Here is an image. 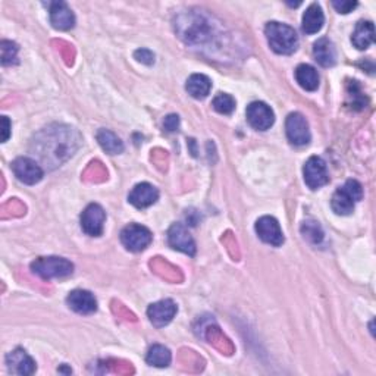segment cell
I'll use <instances>...</instances> for the list:
<instances>
[{
    "mask_svg": "<svg viewBox=\"0 0 376 376\" xmlns=\"http://www.w3.org/2000/svg\"><path fill=\"white\" fill-rule=\"evenodd\" d=\"M152 240L153 235L149 229L138 224H129L123 229V233H120V241H123L125 249L134 253L147 249Z\"/></svg>",
    "mask_w": 376,
    "mask_h": 376,
    "instance_id": "cell-6",
    "label": "cell"
},
{
    "mask_svg": "<svg viewBox=\"0 0 376 376\" xmlns=\"http://www.w3.org/2000/svg\"><path fill=\"white\" fill-rule=\"evenodd\" d=\"M105 221H106V213L103 208L99 204L93 203L87 206V209L81 215V228L86 234L91 237H99L103 234Z\"/></svg>",
    "mask_w": 376,
    "mask_h": 376,
    "instance_id": "cell-11",
    "label": "cell"
},
{
    "mask_svg": "<svg viewBox=\"0 0 376 376\" xmlns=\"http://www.w3.org/2000/svg\"><path fill=\"white\" fill-rule=\"evenodd\" d=\"M145 360H147L150 366L166 368V366H169V363H171L172 356H171V351H169V348H166L165 346H161V344H156L149 350Z\"/></svg>",
    "mask_w": 376,
    "mask_h": 376,
    "instance_id": "cell-25",
    "label": "cell"
},
{
    "mask_svg": "<svg viewBox=\"0 0 376 376\" xmlns=\"http://www.w3.org/2000/svg\"><path fill=\"white\" fill-rule=\"evenodd\" d=\"M375 40V27L370 21H360L353 33V37H351V42H353L355 47H357L359 51H365L368 48Z\"/></svg>",
    "mask_w": 376,
    "mask_h": 376,
    "instance_id": "cell-21",
    "label": "cell"
},
{
    "mask_svg": "<svg viewBox=\"0 0 376 376\" xmlns=\"http://www.w3.org/2000/svg\"><path fill=\"white\" fill-rule=\"evenodd\" d=\"M325 24L323 10L318 3H312L303 15L301 28L306 34H316L322 30Z\"/></svg>",
    "mask_w": 376,
    "mask_h": 376,
    "instance_id": "cell-20",
    "label": "cell"
},
{
    "mask_svg": "<svg viewBox=\"0 0 376 376\" xmlns=\"http://www.w3.org/2000/svg\"><path fill=\"white\" fill-rule=\"evenodd\" d=\"M303 175H305L306 186L312 190H318L328 184L330 181L326 163L318 156H312L306 162L305 168H303Z\"/></svg>",
    "mask_w": 376,
    "mask_h": 376,
    "instance_id": "cell-8",
    "label": "cell"
},
{
    "mask_svg": "<svg viewBox=\"0 0 376 376\" xmlns=\"http://www.w3.org/2000/svg\"><path fill=\"white\" fill-rule=\"evenodd\" d=\"M48 12H51V22L56 30L68 31L75 26V15L74 12L65 2H53L48 5Z\"/></svg>",
    "mask_w": 376,
    "mask_h": 376,
    "instance_id": "cell-15",
    "label": "cell"
},
{
    "mask_svg": "<svg viewBox=\"0 0 376 376\" xmlns=\"http://www.w3.org/2000/svg\"><path fill=\"white\" fill-rule=\"evenodd\" d=\"M287 137L291 144L294 145H306L310 143V128L307 119L298 112L289 114L285 120Z\"/></svg>",
    "mask_w": 376,
    "mask_h": 376,
    "instance_id": "cell-7",
    "label": "cell"
},
{
    "mask_svg": "<svg viewBox=\"0 0 376 376\" xmlns=\"http://www.w3.org/2000/svg\"><path fill=\"white\" fill-rule=\"evenodd\" d=\"M313 56L321 66L323 68L334 66L337 62V51L334 43L326 37L319 39L313 46Z\"/></svg>",
    "mask_w": 376,
    "mask_h": 376,
    "instance_id": "cell-19",
    "label": "cell"
},
{
    "mask_svg": "<svg viewBox=\"0 0 376 376\" xmlns=\"http://www.w3.org/2000/svg\"><path fill=\"white\" fill-rule=\"evenodd\" d=\"M247 120L249 124L259 131H266L269 129L274 123H275V114L271 109V106H268L263 102H253L247 106Z\"/></svg>",
    "mask_w": 376,
    "mask_h": 376,
    "instance_id": "cell-10",
    "label": "cell"
},
{
    "mask_svg": "<svg viewBox=\"0 0 376 376\" xmlns=\"http://www.w3.org/2000/svg\"><path fill=\"white\" fill-rule=\"evenodd\" d=\"M97 141H99L100 147L109 154H119L124 152V143L115 134V132L109 129H100L97 132Z\"/></svg>",
    "mask_w": 376,
    "mask_h": 376,
    "instance_id": "cell-24",
    "label": "cell"
},
{
    "mask_svg": "<svg viewBox=\"0 0 376 376\" xmlns=\"http://www.w3.org/2000/svg\"><path fill=\"white\" fill-rule=\"evenodd\" d=\"M213 109L216 112H220L222 115H231L235 109V100L233 96L220 93L215 99H213Z\"/></svg>",
    "mask_w": 376,
    "mask_h": 376,
    "instance_id": "cell-26",
    "label": "cell"
},
{
    "mask_svg": "<svg viewBox=\"0 0 376 376\" xmlns=\"http://www.w3.org/2000/svg\"><path fill=\"white\" fill-rule=\"evenodd\" d=\"M186 89L188 91V94L194 99H204V97H208L212 89V81L209 77H206L203 74H193L186 84Z\"/></svg>",
    "mask_w": 376,
    "mask_h": 376,
    "instance_id": "cell-22",
    "label": "cell"
},
{
    "mask_svg": "<svg viewBox=\"0 0 376 376\" xmlns=\"http://www.w3.org/2000/svg\"><path fill=\"white\" fill-rule=\"evenodd\" d=\"M332 6L339 14H348V12L357 8V2H348V0H341V2H339V0H335V2H332Z\"/></svg>",
    "mask_w": 376,
    "mask_h": 376,
    "instance_id": "cell-29",
    "label": "cell"
},
{
    "mask_svg": "<svg viewBox=\"0 0 376 376\" xmlns=\"http://www.w3.org/2000/svg\"><path fill=\"white\" fill-rule=\"evenodd\" d=\"M256 233L259 238L266 242V244H271L274 247H280L284 242V234L275 217L272 216H262L260 220L256 222Z\"/></svg>",
    "mask_w": 376,
    "mask_h": 376,
    "instance_id": "cell-12",
    "label": "cell"
},
{
    "mask_svg": "<svg viewBox=\"0 0 376 376\" xmlns=\"http://www.w3.org/2000/svg\"><path fill=\"white\" fill-rule=\"evenodd\" d=\"M175 30L186 43L200 46L212 40L215 26L211 17L202 14V10H190L177 18Z\"/></svg>",
    "mask_w": 376,
    "mask_h": 376,
    "instance_id": "cell-2",
    "label": "cell"
},
{
    "mask_svg": "<svg viewBox=\"0 0 376 376\" xmlns=\"http://www.w3.org/2000/svg\"><path fill=\"white\" fill-rule=\"evenodd\" d=\"M159 199V191L156 187H153L149 183H141L137 184L134 188L131 190L128 200L132 206H136L137 209H145L149 206L154 204Z\"/></svg>",
    "mask_w": 376,
    "mask_h": 376,
    "instance_id": "cell-17",
    "label": "cell"
},
{
    "mask_svg": "<svg viewBox=\"0 0 376 376\" xmlns=\"http://www.w3.org/2000/svg\"><path fill=\"white\" fill-rule=\"evenodd\" d=\"M296 80L301 89L306 91H314L319 87V74L312 65L303 64L296 69Z\"/></svg>",
    "mask_w": 376,
    "mask_h": 376,
    "instance_id": "cell-23",
    "label": "cell"
},
{
    "mask_svg": "<svg viewBox=\"0 0 376 376\" xmlns=\"http://www.w3.org/2000/svg\"><path fill=\"white\" fill-rule=\"evenodd\" d=\"M168 242L172 249L183 251L188 256L196 254V242H194L188 229L183 224H174L168 231Z\"/></svg>",
    "mask_w": 376,
    "mask_h": 376,
    "instance_id": "cell-13",
    "label": "cell"
},
{
    "mask_svg": "<svg viewBox=\"0 0 376 376\" xmlns=\"http://www.w3.org/2000/svg\"><path fill=\"white\" fill-rule=\"evenodd\" d=\"M266 39L269 42L272 51L280 55H291L297 51L298 47V35L287 24L281 22H269L265 28Z\"/></svg>",
    "mask_w": 376,
    "mask_h": 376,
    "instance_id": "cell-3",
    "label": "cell"
},
{
    "mask_svg": "<svg viewBox=\"0 0 376 376\" xmlns=\"http://www.w3.org/2000/svg\"><path fill=\"white\" fill-rule=\"evenodd\" d=\"M10 136V123L6 116H2V143H6Z\"/></svg>",
    "mask_w": 376,
    "mask_h": 376,
    "instance_id": "cell-32",
    "label": "cell"
},
{
    "mask_svg": "<svg viewBox=\"0 0 376 376\" xmlns=\"http://www.w3.org/2000/svg\"><path fill=\"white\" fill-rule=\"evenodd\" d=\"M81 144L78 132L66 125H52L34 137L31 152L48 168H56L77 152Z\"/></svg>",
    "mask_w": 376,
    "mask_h": 376,
    "instance_id": "cell-1",
    "label": "cell"
},
{
    "mask_svg": "<svg viewBox=\"0 0 376 376\" xmlns=\"http://www.w3.org/2000/svg\"><path fill=\"white\" fill-rule=\"evenodd\" d=\"M0 48H2V64L6 65H14L17 64V56H18V46L14 42H8L3 40L2 44H0Z\"/></svg>",
    "mask_w": 376,
    "mask_h": 376,
    "instance_id": "cell-28",
    "label": "cell"
},
{
    "mask_svg": "<svg viewBox=\"0 0 376 376\" xmlns=\"http://www.w3.org/2000/svg\"><path fill=\"white\" fill-rule=\"evenodd\" d=\"M31 271L43 280H53V278H66L74 272V265L64 258H39L31 263Z\"/></svg>",
    "mask_w": 376,
    "mask_h": 376,
    "instance_id": "cell-5",
    "label": "cell"
},
{
    "mask_svg": "<svg viewBox=\"0 0 376 376\" xmlns=\"http://www.w3.org/2000/svg\"><path fill=\"white\" fill-rule=\"evenodd\" d=\"M68 306L80 314H91L97 310L96 297L86 289H75L68 296Z\"/></svg>",
    "mask_w": 376,
    "mask_h": 376,
    "instance_id": "cell-18",
    "label": "cell"
},
{
    "mask_svg": "<svg viewBox=\"0 0 376 376\" xmlns=\"http://www.w3.org/2000/svg\"><path fill=\"white\" fill-rule=\"evenodd\" d=\"M163 128L166 132H175L179 128V116L178 115H168L163 120Z\"/></svg>",
    "mask_w": 376,
    "mask_h": 376,
    "instance_id": "cell-31",
    "label": "cell"
},
{
    "mask_svg": "<svg viewBox=\"0 0 376 376\" xmlns=\"http://www.w3.org/2000/svg\"><path fill=\"white\" fill-rule=\"evenodd\" d=\"M361 197H363V188L359 181L348 179L344 187L338 188L334 193L332 200H331L332 211L337 215L347 216L355 211L356 202L361 200Z\"/></svg>",
    "mask_w": 376,
    "mask_h": 376,
    "instance_id": "cell-4",
    "label": "cell"
},
{
    "mask_svg": "<svg viewBox=\"0 0 376 376\" xmlns=\"http://www.w3.org/2000/svg\"><path fill=\"white\" fill-rule=\"evenodd\" d=\"M134 56L138 62L144 65H152L154 62V55L150 51H147V48H138Z\"/></svg>",
    "mask_w": 376,
    "mask_h": 376,
    "instance_id": "cell-30",
    "label": "cell"
},
{
    "mask_svg": "<svg viewBox=\"0 0 376 376\" xmlns=\"http://www.w3.org/2000/svg\"><path fill=\"white\" fill-rule=\"evenodd\" d=\"M6 365H8L9 372L21 375V376H28L35 372L34 360L22 348L10 351V353L6 356Z\"/></svg>",
    "mask_w": 376,
    "mask_h": 376,
    "instance_id": "cell-16",
    "label": "cell"
},
{
    "mask_svg": "<svg viewBox=\"0 0 376 376\" xmlns=\"http://www.w3.org/2000/svg\"><path fill=\"white\" fill-rule=\"evenodd\" d=\"M12 171H14L15 177L21 181V183L27 186H34L40 183L44 174L42 166L35 161L30 159V157H18V159L12 163Z\"/></svg>",
    "mask_w": 376,
    "mask_h": 376,
    "instance_id": "cell-9",
    "label": "cell"
},
{
    "mask_svg": "<svg viewBox=\"0 0 376 376\" xmlns=\"http://www.w3.org/2000/svg\"><path fill=\"white\" fill-rule=\"evenodd\" d=\"M177 305L172 300H161L147 309L149 321L156 326V328H163L169 322H171L177 314Z\"/></svg>",
    "mask_w": 376,
    "mask_h": 376,
    "instance_id": "cell-14",
    "label": "cell"
},
{
    "mask_svg": "<svg viewBox=\"0 0 376 376\" xmlns=\"http://www.w3.org/2000/svg\"><path fill=\"white\" fill-rule=\"evenodd\" d=\"M301 234L307 241L313 242V244H319L323 240V231L318 222L314 221H306L301 225Z\"/></svg>",
    "mask_w": 376,
    "mask_h": 376,
    "instance_id": "cell-27",
    "label": "cell"
}]
</instances>
